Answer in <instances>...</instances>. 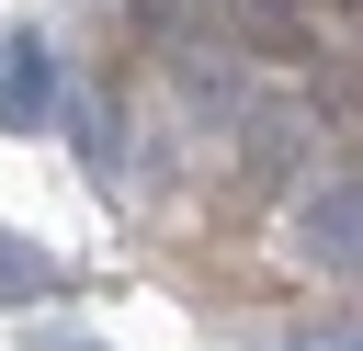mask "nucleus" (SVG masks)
<instances>
[{
    "label": "nucleus",
    "mask_w": 363,
    "mask_h": 351,
    "mask_svg": "<svg viewBox=\"0 0 363 351\" xmlns=\"http://www.w3.org/2000/svg\"><path fill=\"white\" fill-rule=\"evenodd\" d=\"M23 351H102V340H79V328H45V340H23Z\"/></svg>",
    "instance_id": "obj_5"
},
{
    "label": "nucleus",
    "mask_w": 363,
    "mask_h": 351,
    "mask_svg": "<svg viewBox=\"0 0 363 351\" xmlns=\"http://www.w3.org/2000/svg\"><path fill=\"white\" fill-rule=\"evenodd\" d=\"M272 351H363V317H329V328H284Z\"/></svg>",
    "instance_id": "obj_4"
},
{
    "label": "nucleus",
    "mask_w": 363,
    "mask_h": 351,
    "mask_svg": "<svg viewBox=\"0 0 363 351\" xmlns=\"http://www.w3.org/2000/svg\"><path fill=\"white\" fill-rule=\"evenodd\" d=\"M34 294H57V260L23 226H0V306H34Z\"/></svg>",
    "instance_id": "obj_3"
},
{
    "label": "nucleus",
    "mask_w": 363,
    "mask_h": 351,
    "mask_svg": "<svg viewBox=\"0 0 363 351\" xmlns=\"http://www.w3.org/2000/svg\"><path fill=\"white\" fill-rule=\"evenodd\" d=\"M57 113V68L45 45H0V125H45Z\"/></svg>",
    "instance_id": "obj_2"
},
{
    "label": "nucleus",
    "mask_w": 363,
    "mask_h": 351,
    "mask_svg": "<svg viewBox=\"0 0 363 351\" xmlns=\"http://www.w3.org/2000/svg\"><path fill=\"white\" fill-rule=\"evenodd\" d=\"M295 249H306L318 272L363 283V170H352V181H329V192H306V215H295Z\"/></svg>",
    "instance_id": "obj_1"
}]
</instances>
